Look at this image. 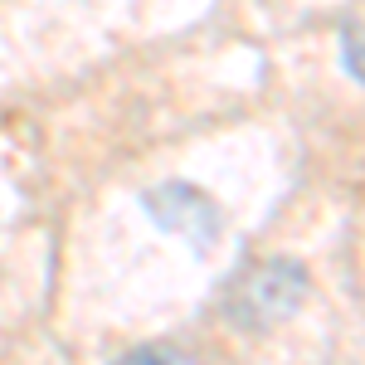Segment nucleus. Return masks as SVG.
Here are the masks:
<instances>
[{
  "instance_id": "nucleus-1",
  "label": "nucleus",
  "mask_w": 365,
  "mask_h": 365,
  "mask_svg": "<svg viewBox=\"0 0 365 365\" xmlns=\"http://www.w3.org/2000/svg\"><path fill=\"white\" fill-rule=\"evenodd\" d=\"M302 287H307V278H302L297 263H263V268H253L249 278L239 282L234 317L249 322V327H258V322H278V317H287V312L297 307Z\"/></svg>"
},
{
  "instance_id": "nucleus-2",
  "label": "nucleus",
  "mask_w": 365,
  "mask_h": 365,
  "mask_svg": "<svg viewBox=\"0 0 365 365\" xmlns=\"http://www.w3.org/2000/svg\"><path fill=\"white\" fill-rule=\"evenodd\" d=\"M146 210L156 215V225H166L170 234L190 239L195 249H215V239H220V210L200 195V190L180 185V180L156 185V190L146 195Z\"/></svg>"
},
{
  "instance_id": "nucleus-3",
  "label": "nucleus",
  "mask_w": 365,
  "mask_h": 365,
  "mask_svg": "<svg viewBox=\"0 0 365 365\" xmlns=\"http://www.w3.org/2000/svg\"><path fill=\"white\" fill-rule=\"evenodd\" d=\"M117 365H195L185 351H175V346H141V351H132L127 361Z\"/></svg>"
},
{
  "instance_id": "nucleus-4",
  "label": "nucleus",
  "mask_w": 365,
  "mask_h": 365,
  "mask_svg": "<svg viewBox=\"0 0 365 365\" xmlns=\"http://www.w3.org/2000/svg\"><path fill=\"white\" fill-rule=\"evenodd\" d=\"M346 58H351V68L365 78V29H351L346 34Z\"/></svg>"
}]
</instances>
